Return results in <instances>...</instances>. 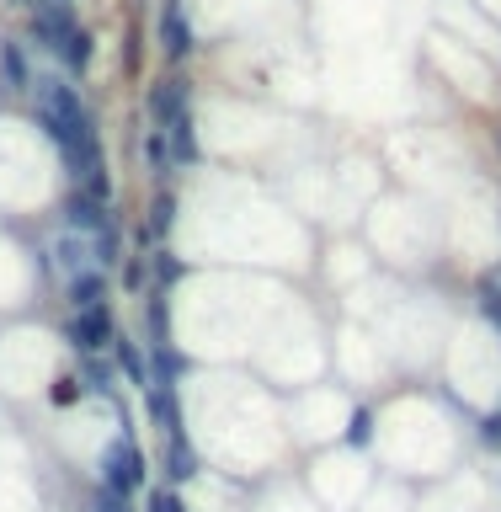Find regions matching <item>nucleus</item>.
I'll list each match as a JSON object with an SVG mask.
<instances>
[{
	"mask_svg": "<svg viewBox=\"0 0 501 512\" xmlns=\"http://www.w3.org/2000/svg\"><path fill=\"white\" fill-rule=\"evenodd\" d=\"M352 432L363 443V422H358V400L336 384H310L288 400V438L304 443V448H336Z\"/></svg>",
	"mask_w": 501,
	"mask_h": 512,
	"instance_id": "obj_1",
	"label": "nucleus"
},
{
	"mask_svg": "<svg viewBox=\"0 0 501 512\" xmlns=\"http://www.w3.org/2000/svg\"><path fill=\"white\" fill-rule=\"evenodd\" d=\"M304 480H310V496H315L320 512H352L368 496V486L379 480V470L358 443H336V448L310 454Z\"/></svg>",
	"mask_w": 501,
	"mask_h": 512,
	"instance_id": "obj_2",
	"label": "nucleus"
},
{
	"mask_svg": "<svg viewBox=\"0 0 501 512\" xmlns=\"http://www.w3.org/2000/svg\"><path fill=\"white\" fill-rule=\"evenodd\" d=\"M32 32H38L43 54H54L64 70H86V64H91V32L80 27V16L70 6L32 0Z\"/></svg>",
	"mask_w": 501,
	"mask_h": 512,
	"instance_id": "obj_3",
	"label": "nucleus"
},
{
	"mask_svg": "<svg viewBox=\"0 0 501 512\" xmlns=\"http://www.w3.org/2000/svg\"><path fill=\"white\" fill-rule=\"evenodd\" d=\"M96 486L112 491V496H134L150 486V459H144V448L128 438V432H118V438H107L102 459H96Z\"/></svg>",
	"mask_w": 501,
	"mask_h": 512,
	"instance_id": "obj_4",
	"label": "nucleus"
},
{
	"mask_svg": "<svg viewBox=\"0 0 501 512\" xmlns=\"http://www.w3.org/2000/svg\"><path fill=\"white\" fill-rule=\"evenodd\" d=\"M246 512H320L310 491H299L294 480H288L283 470L256 480V486L246 491Z\"/></svg>",
	"mask_w": 501,
	"mask_h": 512,
	"instance_id": "obj_5",
	"label": "nucleus"
},
{
	"mask_svg": "<svg viewBox=\"0 0 501 512\" xmlns=\"http://www.w3.org/2000/svg\"><path fill=\"white\" fill-rule=\"evenodd\" d=\"M112 342H118V320H112L107 304H91V310L70 315V347L80 358H96V352H107Z\"/></svg>",
	"mask_w": 501,
	"mask_h": 512,
	"instance_id": "obj_6",
	"label": "nucleus"
},
{
	"mask_svg": "<svg viewBox=\"0 0 501 512\" xmlns=\"http://www.w3.org/2000/svg\"><path fill=\"white\" fill-rule=\"evenodd\" d=\"M352 512H416V491L406 486V480H395V475H379Z\"/></svg>",
	"mask_w": 501,
	"mask_h": 512,
	"instance_id": "obj_7",
	"label": "nucleus"
},
{
	"mask_svg": "<svg viewBox=\"0 0 501 512\" xmlns=\"http://www.w3.org/2000/svg\"><path fill=\"white\" fill-rule=\"evenodd\" d=\"M470 299H475V315H480V320H486V326L501 336V267L480 272L475 288H470Z\"/></svg>",
	"mask_w": 501,
	"mask_h": 512,
	"instance_id": "obj_8",
	"label": "nucleus"
},
{
	"mask_svg": "<svg viewBox=\"0 0 501 512\" xmlns=\"http://www.w3.org/2000/svg\"><path fill=\"white\" fill-rule=\"evenodd\" d=\"M470 438L480 448H491V454H501V400H496V406H486L480 416H470Z\"/></svg>",
	"mask_w": 501,
	"mask_h": 512,
	"instance_id": "obj_9",
	"label": "nucleus"
}]
</instances>
